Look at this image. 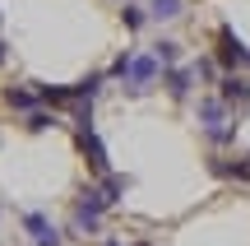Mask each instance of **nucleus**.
<instances>
[{"mask_svg": "<svg viewBox=\"0 0 250 246\" xmlns=\"http://www.w3.org/2000/svg\"><path fill=\"white\" fill-rule=\"evenodd\" d=\"M199 130H204L208 144H232V139H236V126L227 121V102L218 98V93L199 102Z\"/></svg>", "mask_w": 250, "mask_h": 246, "instance_id": "1", "label": "nucleus"}, {"mask_svg": "<svg viewBox=\"0 0 250 246\" xmlns=\"http://www.w3.org/2000/svg\"><path fill=\"white\" fill-rule=\"evenodd\" d=\"M102 214H107V200H102V191H98V186H88V191L74 200L70 232H74V237H83V232H98V228H102Z\"/></svg>", "mask_w": 250, "mask_h": 246, "instance_id": "2", "label": "nucleus"}, {"mask_svg": "<svg viewBox=\"0 0 250 246\" xmlns=\"http://www.w3.org/2000/svg\"><path fill=\"white\" fill-rule=\"evenodd\" d=\"M162 74V65L153 61V51H130V70L121 74V84L134 93V98H144V93L153 89V79Z\"/></svg>", "mask_w": 250, "mask_h": 246, "instance_id": "3", "label": "nucleus"}, {"mask_svg": "<svg viewBox=\"0 0 250 246\" xmlns=\"http://www.w3.org/2000/svg\"><path fill=\"white\" fill-rule=\"evenodd\" d=\"M218 61H223L232 74L236 70H250V46L232 33V28H218Z\"/></svg>", "mask_w": 250, "mask_h": 246, "instance_id": "4", "label": "nucleus"}, {"mask_svg": "<svg viewBox=\"0 0 250 246\" xmlns=\"http://www.w3.org/2000/svg\"><path fill=\"white\" fill-rule=\"evenodd\" d=\"M79 149H83V158H88V167H93L98 177H107V172H111L107 144L98 139V130H93V126H79Z\"/></svg>", "mask_w": 250, "mask_h": 246, "instance_id": "5", "label": "nucleus"}, {"mask_svg": "<svg viewBox=\"0 0 250 246\" xmlns=\"http://www.w3.org/2000/svg\"><path fill=\"white\" fill-rule=\"evenodd\" d=\"M23 232L33 237V246H61V228H56L46 214H23Z\"/></svg>", "mask_w": 250, "mask_h": 246, "instance_id": "6", "label": "nucleus"}, {"mask_svg": "<svg viewBox=\"0 0 250 246\" xmlns=\"http://www.w3.org/2000/svg\"><path fill=\"white\" fill-rule=\"evenodd\" d=\"M218 98H223L227 107H250V79H246V74H232V70H227L223 79H218Z\"/></svg>", "mask_w": 250, "mask_h": 246, "instance_id": "7", "label": "nucleus"}, {"mask_svg": "<svg viewBox=\"0 0 250 246\" xmlns=\"http://www.w3.org/2000/svg\"><path fill=\"white\" fill-rule=\"evenodd\" d=\"M162 89H167V98L186 102L190 89H195V70H190V65H171V70L162 74Z\"/></svg>", "mask_w": 250, "mask_h": 246, "instance_id": "8", "label": "nucleus"}, {"mask_svg": "<svg viewBox=\"0 0 250 246\" xmlns=\"http://www.w3.org/2000/svg\"><path fill=\"white\" fill-rule=\"evenodd\" d=\"M208 167H213V177H236V181L250 177V158H208Z\"/></svg>", "mask_w": 250, "mask_h": 246, "instance_id": "9", "label": "nucleus"}, {"mask_svg": "<svg viewBox=\"0 0 250 246\" xmlns=\"http://www.w3.org/2000/svg\"><path fill=\"white\" fill-rule=\"evenodd\" d=\"M5 102L14 112H37L42 102H37V84H23V89H5Z\"/></svg>", "mask_w": 250, "mask_h": 246, "instance_id": "10", "label": "nucleus"}, {"mask_svg": "<svg viewBox=\"0 0 250 246\" xmlns=\"http://www.w3.org/2000/svg\"><path fill=\"white\" fill-rule=\"evenodd\" d=\"M98 191H102V200H107V209H111V204H121V195L125 191H130V177H102V181H98Z\"/></svg>", "mask_w": 250, "mask_h": 246, "instance_id": "11", "label": "nucleus"}, {"mask_svg": "<svg viewBox=\"0 0 250 246\" xmlns=\"http://www.w3.org/2000/svg\"><path fill=\"white\" fill-rule=\"evenodd\" d=\"M56 126H61V116H56V112H46V107L28 112V130H33V135H46V130H56Z\"/></svg>", "mask_w": 250, "mask_h": 246, "instance_id": "12", "label": "nucleus"}, {"mask_svg": "<svg viewBox=\"0 0 250 246\" xmlns=\"http://www.w3.org/2000/svg\"><path fill=\"white\" fill-rule=\"evenodd\" d=\"M153 51V61L162 65V70H171V65L181 61V42H158V46H148Z\"/></svg>", "mask_w": 250, "mask_h": 246, "instance_id": "13", "label": "nucleus"}, {"mask_svg": "<svg viewBox=\"0 0 250 246\" xmlns=\"http://www.w3.org/2000/svg\"><path fill=\"white\" fill-rule=\"evenodd\" d=\"M148 19H158V23L181 19V0H148Z\"/></svg>", "mask_w": 250, "mask_h": 246, "instance_id": "14", "label": "nucleus"}, {"mask_svg": "<svg viewBox=\"0 0 250 246\" xmlns=\"http://www.w3.org/2000/svg\"><path fill=\"white\" fill-rule=\"evenodd\" d=\"M121 19H125V28H130V33H139V28L148 23V9H144V5H125Z\"/></svg>", "mask_w": 250, "mask_h": 246, "instance_id": "15", "label": "nucleus"}, {"mask_svg": "<svg viewBox=\"0 0 250 246\" xmlns=\"http://www.w3.org/2000/svg\"><path fill=\"white\" fill-rule=\"evenodd\" d=\"M190 70H195V79H204V84H218V79H223V74H218V65L208 61V56H199V61L190 65Z\"/></svg>", "mask_w": 250, "mask_h": 246, "instance_id": "16", "label": "nucleus"}, {"mask_svg": "<svg viewBox=\"0 0 250 246\" xmlns=\"http://www.w3.org/2000/svg\"><path fill=\"white\" fill-rule=\"evenodd\" d=\"M102 246H125V242H121V237H107V242H102Z\"/></svg>", "mask_w": 250, "mask_h": 246, "instance_id": "17", "label": "nucleus"}]
</instances>
